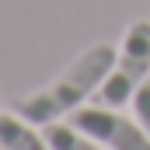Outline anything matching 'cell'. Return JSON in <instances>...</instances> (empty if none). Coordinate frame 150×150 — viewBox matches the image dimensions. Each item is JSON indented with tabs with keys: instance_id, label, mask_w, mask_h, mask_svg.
<instances>
[{
	"instance_id": "1",
	"label": "cell",
	"mask_w": 150,
	"mask_h": 150,
	"mask_svg": "<svg viewBox=\"0 0 150 150\" xmlns=\"http://www.w3.org/2000/svg\"><path fill=\"white\" fill-rule=\"evenodd\" d=\"M115 56H119V49L112 42L87 45L80 56L70 59V67L52 84H45V87H38L32 94L18 98L14 112L21 115L25 122H32V126H49V122H59L63 115H74L91 94H98L101 80L115 67Z\"/></svg>"
},
{
	"instance_id": "2",
	"label": "cell",
	"mask_w": 150,
	"mask_h": 150,
	"mask_svg": "<svg viewBox=\"0 0 150 150\" xmlns=\"http://www.w3.org/2000/svg\"><path fill=\"white\" fill-rule=\"evenodd\" d=\"M147 74H150V21H133L122 35L115 67L98 87L101 105H108V108L129 105L133 94L147 84Z\"/></svg>"
},
{
	"instance_id": "3",
	"label": "cell",
	"mask_w": 150,
	"mask_h": 150,
	"mask_svg": "<svg viewBox=\"0 0 150 150\" xmlns=\"http://www.w3.org/2000/svg\"><path fill=\"white\" fill-rule=\"evenodd\" d=\"M80 133L94 136L105 150H150V136L143 133V126L136 122V115H122L119 108H108V105H94V108H77L70 115Z\"/></svg>"
},
{
	"instance_id": "4",
	"label": "cell",
	"mask_w": 150,
	"mask_h": 150,
	"mask_svg": "<svg viewBox=\"0 0 150 150\" xmlns=\"http://www.w3.org/2000/svg\"><path fill=\"white\" fill-rule=\"evenodd\" d=\"M0 150H52L45 133H38L32 122H25L21 115L0 112Z\"/></svg>"
},
{
	"instance_id": "5",
	"label": "cell",
	"mask_w": 150,
	"mask_h": 150,
	"mask_svg": "<svg viewBox=\"0 0 150 150\" xmlns=\"http://www.w3.org/2000/svg\"><path fill=\"white\" fill-rule=\"evenodd\" d=\"M42 133L52 150H105L94 136L80 133L74 122H49V126H42Z\"/></svg>"
},
{
	"instance_id": "6",
	"label": "cell",
	"mask_w": 150,
	"mask_h": 150,
	"mask_svg": "<svg viewBox=\"0 0 150 150\" xmlns=\"http://www.w3.org/2000/svg\"><path fill=\"white\" fill-rule=\"evenodd\" d=\"M129 105H133V112H136V122L143 126V133L150 136V84H143V87L133 94Z\"/></svg>"
}]
</instances>
